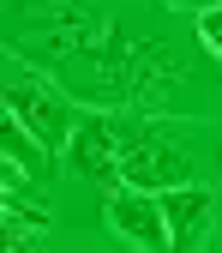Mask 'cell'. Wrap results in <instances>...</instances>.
Wrapping results in <instances>:
<instances>
[{
  "label": "cell",
  "instance_id": "obj_3",
  "mask_svg": "<svg viewBox=\"0 0 222 253\" xmlns=\"http://www.w3.org/2000/svg\"><path fill=\"white\" fill-rule=\"evenodd\" d=\"M108 229L132 247V253H168L174 235H168V217H162V193H144V187H114L108 205Z\"/></svg>",
  "mask_w": 222,
  "mask_h": 253
},
{
  "label": "cell",
  "instance_id": "obj_1",
  "mask_svg": "<svg viewBox=\"0 0 222 253\" xmlns=\"http://www.w3.org/2000/svg\"><path fill=\"white\" fill-rule=\"evenodd\" d=\"M114 139H120V187H144V193H168V187H192L198 181V157L180 133L138 115H114Z\"/></svg>",
  "mask_w": 222,
  "mask_h": 253
},
{
  "label": "cell",
  "instance_id": "obj_2",
  "mask_svg": "<svg viewBox=\"0 0 222 253\" xmlns=\"http://www.w3.org/2000/svg\"><path fill=\"white\" fill-rule=\"evenodd\" d=\"M6 115L18 126H30L48 151H66L72 139V126H78V103H72V90H60L36 73H24L18 60H12V73H6Z\"/></svg>",
  "mask_w": 222,
  "mask_h": 253
},
{
  "label": "cell",
  "instance_id": "obj_5",
  "mask_svg": "<svg viewBox=\"0 0 222 253\" xmlns=\"http://www.w3.org/2000/svg\"><path fill=\"white\" fill-rule=\"evenodd\" d=\"M162 217H168V235H174L180 253L186 247H204L210 229H216V199L204 193L198 181L192 187H168V193H162Z\"/></svg>",
  "mask_w": 222,
  "mask_h": 253
},
{
  "label": "cell",
  "instance_id": "obj_9",
  "mask_svg": "<svg viewBox=\"0 0 222 253\" xmlns=\"http://www.w3.org/2000/svg\"><path fill=\"white\" fill-rule=\"evenodd\" d=\"M6 253H42V247H36V241H18V247H6Z\"/></svg>",
  "mask_w": 222,
  "mask_h": 253
},
{
  "label": "cell",
  "instance_id": "obj_4",
  "mask_svg": "<svg viewBox=\"0 0 222 253\" xmlns=\"http://www.w3.org/2000/svg\"><path fill=\"white\" fill-rule=\"evenodd\" d=\"M60 163L84 181H120V139H114V115L102 109H78V126L66 151H60Z\"/></svg>",
  "mask_w": 222,
  "mask_h": 253
},
{
  "label": "cell",
  "instance_id": "obj_8",
  "mask_svg": "<svg viewBox=\"0 0 222 253\" xmlns=\"http://www.w3.org/2000/svg\"><path fill=\"white\" fill-rule=\"evenodd\" d=\"M168 6H186V12H210V6H222V0H168Z\"/></svg>",
  "mask_w": 222,
  "mask_h": 253
},
{
  "label": "cell",
  "instance_id": "obj_6",
  "mask_svg": "<svg viewBox=\"0 0 222 253\" xmlns=\"http://www.w3.org/2000/svg\"><path fill=\"white\" fill-rule=\"evenodd\" d=\"M6 163H12L18 175H30V187H36V181L54 175V151H48L36 133H30V126H18V121L6 115Z\"/></svg>",
  "mask_w": 222,
  "mask_h": 253
},
{
  "label": "cell",
  "instance_id": "obj_7",
  "mask_svg": "<svg viewBox=\"0 0 222 253\" xmlns=\"http://www.w3.org/2000/svg\"><path fill=\"white\" fill-rule=\"evenodd\" d=\"M198 37H204V48L222 60V6H210V12H198Z\"/></svg>",
  "mask_w": 222,
  "mask_h": 253
}]
</instances>
